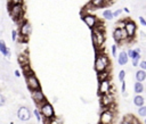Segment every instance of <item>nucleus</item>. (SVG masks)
Listing matches in <instances>:
<instances>
[{
  "instance_id": "nucleus-1",
  "label": "nucleus",
  "mask_w": 146,
  "mask_h": 124,
  "mask_svg": "<svg viewBox=\"0 0 146 124\" xmlns=\"http://www.w3.org/2000/svg\"><path fill=\"white\" fill-rule=\"evenodd\" d=\"M94 67H95V71L97 73L108 71V67H110V58H108V56L106 53L102 52V51L100 52H97L96 53V57H95Z\"/></svg>"
},
{
  "instance_id": "nucleus-2",
  "label": "nucleus",
  "mask_w": 146,
  "mask_h": 124,
  "mask_svg": "<svg viewBox=\"0 0 146 124\" xmlns=\"http://www.w3.org/2000/svg\"><path fill=\"white\" fill-rule=\"evenodd\" d=\"M91 40H92L94 47L96 49L102 48V46L105 43V33H104V28H103L100 23L95 28H92V31H91Z\"/></svg>"
},
{
  "instance_id": "nucleus-3",
  "label": "nucleus",
  "mask_w": 146,
  "mask_h": 124,
  "mask_svg": "<svg viewBox=\"0 0 146 124\" xmlns=\"http://www.w3.org/2000/svg\"><path fill=\"white\" fill-rule=\"evenodd\" d=\"M8 11H9V15L11 16V18L17 22V24L22 23L24 20L23 19V16H24L23 3L22 5H9L8 3Z\"/></svg>"
},
{
  "instance_id": "nucleus-4",
  "label": "nucleus",
  "mask_w": 146,
  "mask_h": 124,
  "mask_svg": "<svg viewBox=\"0 0 146 124\" xmlns=\"http://www.w3.org/2000/svg\"><path fill=\"white\" fill-rule=\"evenodd\" d=\"M114 119H115V113L112 109V107L104 108V110L100 113L99 116V124H113Z\"/></svg>"
},
{
  "instance_id": "nucleus-5",
  "label": "nucleus",
  "mask_w": 146,
  "mask_h": 124,
  "mask_svg": "<svg viewBox=\"0 0 146 124\" xmlns=\"http://www.w3.org/2000/svg\"><path fill=\"white\" fill-rule=\"evenodd\" d=\"M39 110L41 113L42 118L50 119V118H52L55 116V109H54L52 105L50 102H48L47 100L44 102H42L41 105H39Z\"/></svg>"
},
{
  "instance_id": "nucleus-6",
  "label": "nucleus",
  "mask_w": 146,
  "mask_h": 124,
  "mask_svg": "<svg viewBox=\"0 0 146 124\" xmlns=\"http://www.w3.org/2000/svg\"><path fill=\"white\" fill-rule=\"evenodd\" d=\"M25 82H26L27 88H29L31 91H34V90L41 89L40 82H39V80H38V77L35 76V74H34V73L26 75V76H25Z\"/></svg>"
},
{
  "instance_id": "nucleus-7",
  "label": "nucleus",
  "mask_w": 146,
  "mask_h": 124,
  "mask_svg": "<svg viewBox=\"0 0 146 124\" xmlns=\"http://www.w3.org/2000/svg\"><path fill=\"white\" fill-rule=\"evenodd\" d=\"M16 116H17V118H18L19 121H22V122H27V121L31 119L32 111L30 110L29 107H26V106H21V107L17 109V111H16Z\"/></svg>"
},
{
  "instance_id": "nucleus-8",
  "label": "nucleus",
  "mask_w": 146,
  "mask_h": 124,
  "mask_svg": "<svg viewBox=\"0 0 146 124\" xmlns=\"http://www.w3.org/2000/svg\"><path fill=\"white\" fill-rule=\"evenodd\" d=\"M81 17H82V20L84 22V24L91 30L95 28L99 24L97 17L95 15H92V14H81Z\"/></svg>"
},
{
  "instance_id": "nucleus-9",
  "label": "nucleus",
  "mask_w": 146,
  "mask_h": 124,
  "mask_svg": "<svg viewBox=\"0 0 146 124\" xmlns=\"http://www.w3.org/2000/svg\"><path fill=\"white\" fill-rule=\"evenodd\" d=\"M32 32V26L31 24L27 22V20H23L22 23H19V31H18V34L21 36H24V38H29V35L31 34Z\"/></svg>"
},
{
  "instance_id": "nucleus-10",
  "label": "nucleus",
  "mask_w": 146,
  "mask_h": 124,
  "mask_svg": "<svg viewBox=\"0 0 146 124\" xmlns=\"http://www.w3.org/2000/svg\"><path fill=\"white\" fill-rule=\"evenodd\" d=\"M112 91V84L110 80H105V81H100L99 85H98V93L99 96H104L107 93H111Z\"/></svg>"
},
{
  "instance_id": "nucleus-11",
  "label": "nucleus",
  "mask_w": 146,
  "mask_h": 124,
  "mask_svg": "<svg viewBox=\"0 0 146 124\" xmlns=\"http://www.w3.org/2000/svg\"><path fill=\"white\" fill-rule=\"evenodd\" d=\"M31 97H32V100L34 101V104H36V106L41 105L42 102H44V101L47 100V99H46V96L43 94V92H42L41 89L31 91Z\"/></svg>"
},
{
  "instance_id": "nucleus-12",
  "label": "nucleus",
  "mask_w": 146,
  "mask_h": 124,
  "mask_svg": "<svg viewBox=\"0 0 146 124\" xmlns=\"http://www.w3.org/2000/svg\"><path fill=\"white\" fill-rule=\"evenodd\" d=\"M124 31L128 35V38H133L137 31V25L135 24L133 20L130 19H125V24H124Z\"/></svg>"
},
{
  "instance_id": "nucleus-13",
  "label": "nucleus",
  "mask_w": 146,
  "mask_h": 124,
  "mask_svg": "<svg viewBox=\"0 0 146 124\" xmlns=\"http://www.w3.org/2000/svg\"><path fill=\"white\" fill-rule=\"evenodd\" d=\"M113 39L116 43H121L122 41H124L125 39H128V35L124 31V28H119V27H115V30L113 31Z\"/></svg>"
},
{
  "instance_id": "nucleus-14",
  "label": "nucleus",
  "mask_w": 146,
  "mask_h": 124,
  "mask_svg": "<svg viewBox=\"0 0 146 124\" xmlns=\"http://www.w3.org/2000/svg\"><path fill=\"white\" fill-rule=\"evenodd\" d=\"M127 55H128V57L129 58H131V60H132V66H138L139 65V59H140V49H129L128 50V52H127Z\"/></svg>"
},
{
  "instance_id": "nucleus-15",
  "label": "nucleus",
  "mask_w": 146,
  "mask_h": 124,
  "mask_svg": "<svg viewBox=\"0 0 146 124\" xmlns=\"http://www.w3.org/2000/svg\"><path fill=\"white\" fill-rule=\"evenodd\" d=\"M113 104H114V96L112 94V92L104 94V96H100V105L104 108H110L113 106Z\"/></svg>"
},
{
  "instance_id": "nucleus-16",
  "label": "nucleus",
  "mask_w": 146,
  "mask_h": 124,
  "mask_svg": "<svg viewBox=\"0 0 146 124\" xmlns=\"http://www.w3.org/2000/svg\"><path fill=\"white\" fill-rule=\"evenodd\" d=\"M112 0H91L89 3L95 8V9H97V8H102V7H104V6H107V5H112Z\"/></svg>"
},
{
  "instance_id": "nucleus-17",
  "label": "nucleus",
  "mask_w": 146,
  "mask_h": 124,
  "mask_svg": "<svg viewBox=\"0 0 146 124\" xmlns=\"http://www.w3.org/2000/svg\"><path fill=\"white\" fill-rule=\"evenodd\" d=\"M128 60H129V57H128L127 52L125 51H121L119 53V56H117V63H119V65L124 66L128 63Z\"/></svg>"
},
{
  "instance_id": "nucleus-18",
  "label": "nucleus",
  "mask_w": 146,
  "mask_h": 124,
  "mask_svg": "<svg viewBox=\"0 0 146 124\" xmlns=\"http://www.w3.org/2000/svg\"><path fill=\"white\" fill-rule=\"evenodd\" d=\"M0 52H1L5 57H10V51H9L8 47L6 46V43H5L2 40H0Z\"/></svg>"
},
{
  "instance_id": "nucleus-19",
  "label": "nucleus",
  "mask_w": 146,
  "mask_h": 124,
  "mask_svg": "<svg viewBox=\"0 0 146 124\" xmlns=\"http://www.w3.org/2000/svg\"><path fill=\"white\" fill-rule=\"evenodd\" d=\"M133 104L139 108V107H143L144 104H145V100H144V97L140 96V94H137L133 97Z\"/></svg>"
},
{
  "instance_id": "nucleus-20",
  "label": "nucleus",
  "mask_w": 146,
  "mask_h": 124,
  "mask_svg": "<svg viewBox=\"0 0 146 124\" xmlns=\"http://www.w3.org/2000/svg\"><path fill=\"white\" fill-rule=\"evenodd\" d=\"M135 77H136L137 82H141L143 83V81L146 80V72L143 71V69H139V71L136 72V76Z\"/></svg>"
},
{
  "instance_id": "nucleus-21",
  "label": "nucleus",
  "mask_w": 146,
  "mask_h": 124,
  "mask_svg": "<svg viewBox=\"0 0 146 124\" xmlns=\"http://www.w3.org/2000/svg\"><path fill=\"white\" fill-rule=\"evenodd\" d=\"M18 61L22 67L29 65V55H18Z\"/></svg>"
},
{
  "instance_id": "nucleus-22",
  "label": "nucleus",
  "mask_w": 146,
  "mask_h": 124,
  "mask_svg": "<svg viewBox=\"0 0 146 124\" xmlns=\"http://www.w3.org/2000/svg\"><path fill=\"white\" fill-rule=\"evenodd\" d=\"M97 76H98V81H105V80H110V72L108 71H105V72H100V73H97Z\"/></svg>"
},
{
  "instance_id": "nucleus-23",
  "label": "nucleus",
  "mask_w": 146,
  "mask_h": 124,
  "mask_svg": "<svg viewBox=\"0 0 146 124\" xmlns=\"http://www.w3.org/2000/svg\"><path fill=\"white\" fill-rule=\"evenodd\" d=\"M133 91L136 92V93H143V91H144V85H143V83L141 82H136L135 84H133Z\"/></svg>"
},
{
  "instance_id": "nucleus-24",
  "label": "nucleus",
  "mask_w": 146,
  "mask_h": 124,
  "mask_svg": "<svg viewBox=\"0 0 146 124\" xmlns=\"http://www.w3.org/2000/svg\"><path fill=\"white\" fill-rule=\"evenodd\" d=\"M63 118L58 117V116H54L52 118L48 119V124H63Z\"/></svg>"
},
{
  "instance_id": "nucleus-25",
  "label": "nucleus",
  "mask_w": 146,
  "mask_h": 124,
  "mask_svg": "<svg viewBox=\"0 0 146 124\" xmlns=\"http://www.w3.org/2000/svg\"><path fill=\"white\" fill-rule=\"evenodd\" d=\"M103 17H104L106 20L113 19V11H111L110 9H105L104 13H103Z\"/></svg>"
},
{
  "instance_id": "nucleus-26",
  "label": "nucleus",
  "mask_w": 146,
  "mask_h": 124,
  "mask_svg": "<svg viewBox=\"0 0 146 124\" xmlns=\"http://www.w3.org/2000/svg\"><path fill=\"white\" fill-rule=\"evenodd\" d=\"M133 119H135V117H133L132 115H127V116L123 118V121L121 122V124H132Z\"/></svg>"
},
{
  "instance_id": "nucleus-27",
  "label": "nucleus",
  "mask_w": 146,
  "mask_h": 124,
  "mask_svg": "<svg viewBox=\"0 0 146 124\" xmlns=\"http://www.w3.org/2000/svg\"><path fill=\"white\" fill-rule=\"evenodd\" d=\"M137 113H138V115H139V116H141V117H146V106L139 107Z\"/></svg>"
},
{
  "instance_id": "nucleus-28",
  "label": "nucleus",
  "mask_w": 146,
  "mask_h": 124,
  "mask_svg": "<svg viewBox=\"0 0 146 124\" xmlns=\"http://www.w3.org/2000/svg\"><path fill=\"white\" fill-rule=\"evenodd\" d=\"M33 114H34V116H35L36 121H38V122H41V119H42V116H41V113H40V110L35 108V109L33 110Z\"/></svg>"
},
{
  "instance_id": "nucleus-29",
  "label": "nucleus",
  "mask_w": 146,
  "mask_h": 124,
  "mask_svg": "<svg viewBox=\"0 0 146 124\" xmlns=\"http://www.w3.org/2000/svg\"><path fill=\"white\" fill-rule=\"evenodd\" d=\"M124 77H125V72L124 71H120L119 72V81L120 82H123L124 81Z\"/></svg>"
},
{
  "instance_id": "nucleus-30",
  "label": "nucleus",
  "mask_w": 146,
  "mask_h": 124,
  "mask_svg": "<svg viewBox=\"0 0 146 124\" xmlns=\"http://www.w3.org/2000/svg\"><path fill=\"white\" fill-rule=\"evenodd\" d=\"M9 5H22L23 0H8Z\"/></svg>"
},
{
  "instance_id": "nucleus-31",
  "label": "nucleus",
  "mask_w": 146,
  "mask_h": 124,
  "mask_svg": "<svg viewBox=\"0 0 146 124\" xmlns=\"http://www.w3.org/2000/svg\"><path fill=\"white\" fill-rule=\"evenodd\" d=\"M116 50H117L116 44H113V46L111 47V51H112V55H113L114 57H116Z\"/></svg>"
},
{
  "instance_id": "nucleus-32",
  "label": "nucleus",
  "mask_w": 146,
  "mask_h": 124,
  "mask_svg": "<svg viewBox=\"0 0 146 124\" xmlns=\"http://www.w3.org/2000/svg\"><path fill=\"white\" fill-rule=\"evenodd\" d=\"M122 9H116L115 11H113V17H119L121 14H122Z\"/></svg>"
},
{
  "instance_id": "nucleus-33",
  "label": "nucleus",
  "mask_w": 146,
  "mask_h": 124,
  "mask_svg": "<svg viewBox=\"0 0 146 124\" xmlns=\"http://www.w3.org/2000/svg\"><path fill=\"white\" fill-rule=\"evenodd\" d=\"M11 39H13V41H16L17 40V31L16 30H13L11 31Z\"/></svg>"
},
{
  "instance_id": "nucleus-34",
  "label": "nucleus",
  "mask_w": 146,
  "mask_h": 124,
  "mask_svg": "<svg viewBox=\"0 0 146 124\" xmlns=\"http://www.w3.org/2000/svg\"><path fill=\"white\" fill-rule=\"evenodd\" d=\"M5 104H6V98L3 97V94H1V93H0V107H1V106H3Z\"/></svg>"
},
{
  "instance_id": "nucleus-35",
  "label": "nucleus",
  "mask_w": 146,
  "mask_h": 124,
  "mask_svg": "<svg viewBox=\"0 0 146 124\" xmlns=\"http://www.w3.org/2000/svg\"><path fill=\"white\" fill-rule=\"evenodd\" d=\"M139 66L141 67L143 71H146V60H141V61L139 63Z\"/></svg>"
},
{
  "instance_id": "nucleus-36",
  "label": "nucleus",
  "mask_w": 146,
  "mask_h": 124,
  "mask_svg": "<svg viewBox=\"0 0 146 124\" xmlns=\"http://www.w3.org/2000/svg\"><path fill=\"white\" fill-rule=\"evenodd\" d=\"M122 84H121V91H122V93H124L125 92V88H127V85H125V82L123 81V82H121Z\"/></svg>"
},
{
  "instance_id": "nucleus-37",
  "label": "nucleus",
  "mask_w": 146,
  "mask_h": 124,
  "mask_svg": "<svg viewBox=\"0 0 146 124\" xmlns=\"http://www.w3.org/2000/svg\"><path fill=\"white\" fill-rule=\"evenodd\" d=\"M139 22H140V24H141V25L146 26V20H145V18H144V17H141V16H140V17H139Z\"/></svg>"
},
{
  "instance_id": "nucleus-38",
  "label": "nucleus",
  "mask_w": 146,
  "mask_h": 124,
  "mask_svg": "<svg viewBox=\"0 0 146 124\" xmlns=\"http://www.w3.org/2000/svg\"><path fill=\"white\" fill-rule=\"evenodd\" d=\"M14 74H15V76H16V77H19V76H21V72H19L18 69H16V71L14 72Z\"/></svg>"
},
{
  "instance_id": "nucleus-39",
  "label": "nucleus",
  "mask_w": 146,
  "mask_h": 124,
  "mask_svg": "<svg viewBox=\"0 0 146 124\" xmlns=\"http://www.w3.org/2000/svg\"><path fill=\"white\" fill-rule=\"evenodd\" d=\"M132 124H141V123H140L139 121H137V119L135 118V119H133V122H132Z\"/></svg>"
},
{
  "instance_id": "nucleus-40",
  "label": "nucleus",
  "mask_w": 146,
  "mask_h": 124,
  "mask_svg": "<svg viewBox=\"0 0 146 124\" xmlns=\"http://www.w3.org/2000/svg\"><path fill=\"white\" fill-rule=\"evenodd\" d=\"M123 10H124V11H125V13H129V11H130V10H129V9H128V8H123Z\"/></svg>"
},
{
  "instance_id": "nucleus-41",
  "label": "nucleus",
  "mask_w": 146,
  "mask_h": 124,
  "mask_svg": "<svg viewBox=\"0 0 146 124\" xmlns=\"http://www.w3.org/2000/svg\"><path fill=\"white\" fill-rule=\"evenodd\" d=\"M144 124H146V119H145V121H144Z\"/></svg>"
},
{
  "instance_id": "nucleus-42",
  "label": "nucleus",
  "mask_w": 146,
  "mask_h": 124,
  "mask_svg": "<svg viewBox=\"0 0 146 124\" xmlns=\"http://www.w3.org/2000/svg\"><path fill=\"white\" fill-rule=\"evenodd\" d=\"M112 1H115V0H112Z\"/></svg>"
}]
</instances>
